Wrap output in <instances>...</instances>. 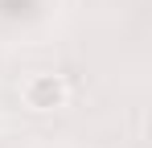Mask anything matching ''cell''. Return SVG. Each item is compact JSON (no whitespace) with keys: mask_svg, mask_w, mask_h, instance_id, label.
<instances>
[{"mask_svg":"<svg viewBox=\"0 0 152 148\" xmlns=\"http://www.w3.org/2000/svg\"><path fill=\"white\" fill-rule=\"evenodd\" d=\"M66 99H70V86L62 74H33L25 82L29 111H58V107H66Z\"/></svg>","mask_w":152,"mask_h":148,"instance_id":"6da1fadb","label":"cell"}]
</instances>
